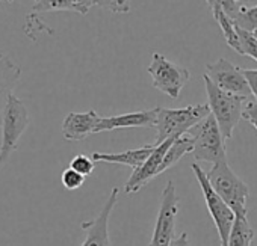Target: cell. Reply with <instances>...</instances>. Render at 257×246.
<instances>
[{
	"label": "cell",
	"mask_w": 257,
	"mask_h": 246,
	"mask_svg": "<svg viewBox=\"0 0 257 246\" xmlns=\"http://www.w3.org/2000/svg\"><path fill=\"white\" fill-rule=\"evenodd\" d=\"M203 79H204V88L207 94V104L210 107V113L215 116L225 141L231 139L236 126L242 119L243 109L246 104V97L234 95L222 91L206 74L203 76Z\"/></svg>",
	"instance_id": "cell-1"
},
{
	"label": "cell",
	"mask_w": 257,
	"mask_h": 246,
	"mask_svg": "<svg viewBox=\"0 0 257 246\" xmlns=\"http://www.w3.org/2000/svg\"><path fill=\"white\" fill-rule=\"evenodd\" d=\"M206 175L213 190L227 202V205L234 211V214L246 216V201L249 196V187L234 174L227 159L213 163L209 172H206Z\"/></svg>",
	"instance_id": "cell-2"
},
{
	"label": "cell",
	"mask_w": 257,
	"mask_h": 246,
	"mask_svg": "<svg viewBox=\"0 0 257 246\" xmlns=\"http://www.w3.org/2000/svg\"><path fill=\"white\" fill-rule=\"evenodd\" d=\"M210 115V107L207 103L186 106L180 109H164L159 107L158 119H156V141L155 144H162L170 138H179L182 135L189 133L197 124Z\"/></svg>",
	"instance_id": "cell-3"
},
{
	"label": "cell",
	"mask_w": 257,
	"mask_h": 246,
	"mask_svg": "<svg viewBox=\"0 0 257 246\" xmlns=\"http://www.w3.org/2000/svg\"><path fill=\"white\" fill-rule=\"evenodd\" d=\"M31 124L26 104L14 94L10 97L2 122V145H0V169L8 163L11 154L17 150L19 142Z\"/></svg>",
	"instance_id": "cell-4"
},
{
	"label": "cell",
	"mask_w": 257,
	"mask_h": 246,
	"mask_svg": "<svg viewBox=\"0 0 257 246\" xmlns=\"http://www.w3.org/2000/svg\"><path fill=\"white\" fill-rule=\"evenodd\" d=\"M189 135L194 138L192 157L198 162L216 163L227 159L225 151V138L222 136L215 116L210 113L200 124L189 130Z\"/></svg>",
	"instance_id": "cell-5"
},
{
	"label": "cell",
	"mask_w": 257,
	"mask_h": 246,
	"mask_svg": "<svg viewBox=\"0 0 257 246\" xmlns=\"http://www.w3.org/2000/svg\"><path fill=\"white\" fill-rule=\"evenodd\" d=\"M191 168H192V171L195 174V178H197V181H198V184L201 187V192H203V196H204L209 214L212 216L213 223L216 226L221 246H227L228 237H230V232H231V228H233V223L236 220V214L227 205V202L213 190V187L210 186V183L207 180L206 171H203L198 163H192Z\"/></svg>",
	"instance_id": "cell-6"
},
{
	"label": "cell",
	"mask_w": 257,
	"mask_h": 246,
	"mask_svg": "<svg viewBox=\"0 0 257 246\" xmlns=\"http://www.w3.org/2000/svg\"><path fill=\"white\" fill-rule=\"evenodd\" d=\"M147 71L153 79V86L173 100L179 98L182 89L191 79L188 68L171 62L162 53H153Z\"/></svg>",
	"instance_id": "cell-7"
},
{
	"label": "cell",
	"mask_w": 257,
	"mask_h": 246,
	"mask_svg": "<svg viewBox=\"0 0 257 246\" xmlns=\"http://www.w3.org/2000/svg\"><path fill=\"white\" fill-rule=\"evenodd\" d=\"M179 213V198L176 193L174 181H168L162 190L161 207L156 217V225L150 246H171L176 229V217Z\"/></svg>",
	"instance_id": "cell-8"
},
{
	"label": "cell",
	"mask_w": 257,
	"mask_h": 246,
	"mask_svg": "<svg viewBox=\"0 0 257 246\" xmlns=\"http://www.w3.org/2000/svg\"><path fill=\"white\" fill-rule=\"evenodd\" d=\"M218 88H221L225 92L234 94V95H242V97H249L251 89L249 85L242 73V68L233 65L227 59L221 58L213 64L206 65V73H204Z\"/></svg>",
	"instance_id": "cell-9"
},
{
	"label": "cell",
	"mask_w": 257,
	"mask_h": 246,
	"mask_svg": "<svg viewBox=\"0 0 257 246\" xmlns=\"http://www.w3.org/2000/svg\"><path fill=\"white\" fill-rule=\"evenodd\" d=\"M118 196H119V189L113 187L103 208L98 211V214L92 220H85L80 223V228L86 231V237L80 246H110L109 217L118 202Z\"/></svg>",
	"instance_id": "cell-10"
},
{
	"label": "cell",
	"mask_w": 257,
	"mask_h": 246,
	"mask_svg": "<svg viewBox=\"0 0 257 246\" xmlns=\"http://www.w3.org/2000/svg\"><path fill=\"white\" fill-rule=\"evenodd\" d=\"M176 138H170L167 141H164L162 144H155V150L153 153L149 156V159L140 166L137 168L131 178L127 180V183L124 184V192L125 193H135V192H140L147 183H150L156 175L161 174V166H162V162H164V157H165V153L168 151L170 145L173 144Z\"/></svg>",
	"instance_id": "cell-11"
},
{
	"label": "cell",
	"mask_w": 257,
	"mask_h": 246,
	"mask_svg": "<svg viewBox=\"0 0 257 246\" xmlns=\"http://www.w3.org/2000/svg\"><path fill=\"white\" fill-rule=\"evenodd\" d=\"M159 107L150 110L131 112L115 116H100L98 124L95 127V133L112 132L118 129H132V127H155L158 119Z\"/></svg>",
	"instance_id": "cell-12"
},
{
	"label": "cell",
	"mask_w": 257,
	"mask_h": 246,
	"mask_svg": "<svg viewBox=\"0 0 257 246\" xmlns=\"http://www.w3.org/2000/svg\"><path fill=\"white\" fill-rule=\"evenodd\" d=\"M98 119L100 116L95 110L70 112L62 122V136L67 141H83L95 133Z\"/></svg>",
	"instance_id": "cell-13"
},
{
	"label": "cell",
	"mask_w": 257,
	"mask_h": 246,
	"mask_svg": "<svg viewBox=\"0 0 257 246\" xmlns=\"http://www.w3.org/2000/svg\"><path fill=\"white\" fill-rule=\"evenodd\" d=\"M22 77V68L7 55L0 53V127L4 122V113L10 97Z\"/></svg>",
	"instance_id": "cell-14"
},
{
	"label": "cell",
	"mask_w": 257,
	"mask_h": 246,
	"mask_svg": "<svg viewBox=\"0 0 257 246\" xmlns=\"http://www.w3.org/2000/svg\"><path fill=\"white\" fill-rule=\"evenodd\" d=\"M153 150H155V144H149V145H144L141 148L127 150L122 153H94L92 159L95 163L103 162V163L125 165V166H131L135 171L149 159V156L153 153Z\"/></svg>",
	"instance_id": "cell-15"
},
{
	"label": "cell",
	"mask_w": 257,
	"mask_h": 246,
	"mask_svg": "<svg viewBox=\"0 0 257 246\" xmlns=\"http://www.w3.org/2000/svg\"><path fill=\"white\" fill-rule=\"evenodd\" d=\"M95 7L94 0H35L32 7V13H76L80 16H86L89 10Z\"/></svg>",
	"instance_id": "cell-16"
},
{
	"label": "cell",
	"mask_w": 257,
	"mask_h": 246,
	"mask_svg": "<svg viewBox=\"0 0 257 246\" xmlns=\"http://www.w3.org/2000/svg\"><path fill=\"white\" fill-rule=\"evenodd\" d=\"M192 150H194V138L189 133L176 138L173 144L170 145L168 151L165 153V157L161 166V174L173 168L174 165H177L186 154H191Z\"/></svg>",
	"instance_id": "cell-17"
},
{
	"label": "cell",
	"mask_w": 257,
	"mask_h": 246,
	"mask_svg": "<svg viewBox=\"0 0 257 246\" xmlns=\"http://www.w3.org/2000/svg\"><path fill=\"white\" fill-rule=\"evenodd\" d=\"M254 235H255V231L248 222V217L236 216L227 246H251Z\"/></svg>",
	"instance_id": "cell-18"
},
{
	"label": "cell",
	"mask_w": 257,
	"mask_h": 246,
	"mask_svg": "<svg viewBox=\"0 0 257 246\" xmlns=\"http://www.w3.org/2000/svg\"><path fill=\"white\" fill-rule=\"evenodd\" d=\"M213 19L218 23V26L221 28V32L225 38L227 46L240 55V43H239V37H237V31H236V23L222 11V8L219 11L213 13Z\"/></svg>",
	"instance_id": "cell-19"
},
{
	"label": "cell",
	"mask_w": 257,
	"mask_h": 246,
	"mask_svg": "<svg viewBox=\"0 0 257 246\" xmlns=\"http://www.w3.org/2000/svg\"><path fill=\"white\" fill-rule=\"evenodd\" d=\"M239 43H240V55L248 56L257 62V38L252 32H248L236 25Z\"/></svg>",
	"instance_id": "cell-20"
},
{
	"label": "cell",
	"mask_w": 257,
	"mask_h": 246,
	"mask_svg": "<svg viewBox=\"0 0 257 246\" xmlns=\"http://www.w3.org/2000/svg\"><path fill=\"white\" fill-rule=\"evenodd\" d=\"M233 22L248 31V32H254L257 31V7L255 8H249V10H242L239 11L234 17H233Z\"/></svg>",
	"instance_id": "cell-21"
},
{
	"label": "cell",
	"mask_w": 257,
	"mask_h": 246,
	"mask_svg": "<svg viewBox=\"0 0 257 246\" xmlns=\"http://www.w3.org/2000/svg\"><path fill=\"white\" fill-rule=\"evenodd\" d=\"M70 168H73L74 171H77L79 174L88 177L94 172V168H95V162L92 157L89 156H85V154H77L71 159L70 162Z\"/></svg>",
	"instance_id": "cell-22"
},
{
	"label": "cell",
	"mask_w": 257,
	"mask_h": 246,
	"mask_svg": "<svg viewBox=\"0 0 257 246\" xmlns=\"http://www.w3.org/2000/svg\"><path fill=\"white\" fill-rule=\"evenodd\" d=\"M95 7L107 10L113 14L131 13V0H94Z\"/></svg>",
	"instance_id": "cell-23"
},
{
	"label": "cell",
	"mask_w": 257,
	"mask_h": 246,
	"mask_svg": "<svg viewBox=\"0 0 257 246\" xmlns=\"http://www.w3.org/2000/svg\"><path fill=\"white\" fill-rule=\"evenodd\" d=\"M61 181H62V186L67 189V190H76L79 187L83 186L85 183V175L79 174L77 171H74L73 168H67L62 175H61Z\"/></svg>",
	"instance_id": "cell-24"
},
{
	"label": "cell",
	"mask_w": 257,
	"mask_h": 246,
	"mask_svg": "<svg viewBox=\"0 0 257 246\" xmlns=\"http://www.w3.org/2000/svg\"><path fill=\"white\" fill-rule=\"evenodd\" d=\"M242 118L246 119L257 132V103L255 101H246Z\"/></svg>",
	"instance_id": "cell-25"
},
{
	"label": "cell",
	"mask_w": 257,
	"mask_h": 246,
	"mask_svg": "<svg viewBox=\"0 0 257 246\" xmlns=\"http://www.w3.org/2000/svg\"><path fill=\"white\" fill-rule=\"evenodd\" d=\"M248 85H249V89H251V94L254 95L255 98V103H257V70H242Z\"/></svg>",
	"instance_id": "cell-26"
},
{
	"label": "cell",
	"mask_w": 257,
	"mask_h": 246,
	"mask_svg": "<svg viewBox=\"0 0 257 246\" xmlns=\"http://www.w3.org/2000/svg\"><path fill=\"white\" fill-rule=\"evenodd\" d=\"M234 5L242 11V10H249L257 7V0H233Z\"/></svg>",
	"instance_id": "cell-27"
},
{
	"label": "cell",
	"mask_w": 257,
	"mask_h": 246,
	"mask_svg": "<svg viewBox=\"0 0 257 246\" xmlns=\"http://www.w3.org/2000/svg\"><path fill=\"white\" fill-rule=\"evenodd\" d=\"M171 246H191V243H189V237H188V232H182V234H179V235L173 240Z\"/></svg>",
	"instance_id": "cell-28"
},
{
	"label": "cell",
	"mask_w": 257,
	"mask_h": 246,
	"mask_svg": "<svg viewBox=\"0 0 257 246\" xmlns=\"http://www.w3.org/2000/svg\"><path fill=\"white\" fill-rule=\"evenodd\" d=\"M222 2H224V0H213V5H212V8H210V10H212V14L221 10V5H222Z\"/></svg>",
	"instance_id": "cell-29"
},
{
	"label": "cell",
	"mask_w": 257,
	"mask_h": 246,
	"mask_svg": "<svg viewBox=\"0 0 257 246\" xmlns=\"http://www.w3.org/2000/svg\"><path fill=\"white\" fill-rule=\"evenodd\" d=\"M206 2H207V5L212 8V5H213V0H206Z\"/></svg>",
	"instance_id": "cell-30"
},
{
	"label": "cell",
	"mask_w": 257,
	"mask_h": 246,
	"mask_svg": "<svg viewBox=\"0 0 257 246\" xmlns=\"http://www.w3.org/2000/svg\"><path fill=\"white\" fill-rule=\"evenodd\" d=\"M252 34H254V35H255V38H257V31H254Z\"/></svg>",
	"instance_id": "cell-31"
},
{
	"label": "cell",
	"mask_w": 257,
	"mask_h": 246,
	"mask_svg": "<svg viewBox=\"0 0 257 246\" xmlns=\"http://www.w3.org/2000/svg\"><path fill=\"white\" fill-rule=\"evenodd\" d=\"M0 2H2V0H0Z\"/></svg>",
	"instance_id": "cell-32"
}]
</instances>
